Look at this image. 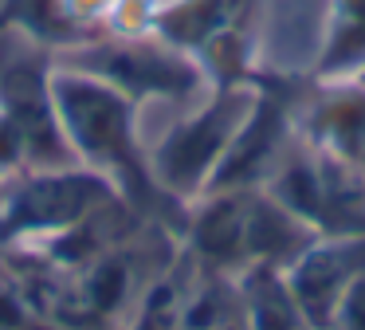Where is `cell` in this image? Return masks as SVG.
Here are the masks:
<instances>
[{
  "instance_id": "cell-1",
  "label": "cell",
  "mask_w": 365,
  "mask_h": 330,
  "mask_svg": "<svg viewBox=\"0 0 365 330\" xmlns=\"http://www.w3.org/2000/svg\"><path fill=\"white\" fill-rule=\"evenodd\" d=\"M51 99L75 161L106 177L126 204L150 193V177H145L134 134V99L67 63L51 67Z\"/></svg>"
},
{
  "instance_id": "cell-2",
  "label": "cell",
  "mask_w": 365,
  "mask_h": 330,
  "mask_svg": "<svg viewBox=\"0 0 365 330\" xmlns=\"http://www.w3.org/2000/svg\"><path fill=\"white\" fill-rule=\"evenodd\" d=\"M114 196L118 189L91 173L87 165L32 169L12 181H0V248L40 244Z\"/></svg>"
},
{
  "instance_id": "cell-3",
  "label": "cell",
  "mask_w": 365,
  "mask_h": 330,
  "mask_svg": "<svg viewBox=\"0 0 365 330\" xmlns=\"http://www.w3.org/2000/svg\"><path fill=\"white\" fill-rule=\"evenodd\" d=\"M56 63L87 71L134 102L145 94H185L197 83L192 63H185L173 47L150 44L142 36H95L79 47L56 51Z\"/></svg>"
},
{
  "instance_id": "cell-4",
  "label": "cell",
  "mask_w": 365,
  "mask_h": 330,
  "mask_svg": "<svg viewBox=\"0 0 365 330\" xmlns=\"http://www.w3.org/2000/svg\"><path fill=\"white\" fill-rule=\"evenodd\" d=\"M228 114H232V106H212L197 122L177 126L161 141V149L153 154V173H158L161 185H169V189L197 185L200 173L208 169V161L220 149V141L228 138Z\"/></svg>"
},
{
  "instance_id": "cell-5",
  "label": "cell",
  "mask_w": 365,
  "mask_h": 330,
  "mask_svg": "<svg viewBox=\"0 0 365 330\" xmlns=\"http://www.w3.org/2000/svg\"><path fill=\"white\" fill-rule=\"evenodd\" d=\"M59 4H63V12L71 16L91 39H95V36H103L98 24L106 28V20H110V12L118 8V0H59Z\"/></svg>"
}]
</instances>
